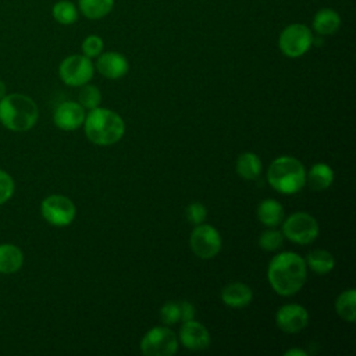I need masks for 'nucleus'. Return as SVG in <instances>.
Wrapping results in <instances>:
<instances>
[{"label":"nucleus","mask_w":356,"mask_h":356,"mask_svg":"<svg viewBox=\"0 0 356 356\" xmlns=\"http://www.w3.org/2000/svg\"><path fill=\"white\" fill-rule=\"evenodd\" d=\"M221 299L229 307H245L253 299V291L243 282H231L221 289Z\"/></svg>","instance_id":"obj_15"},{"label":"nucleus","mask_w":356,"mask_h":356,"mask_svg":"<svg viewBox=\"0 0 356 356\" xmlns=\"http://www.w3.org/2000/svg\"><path fill=\"white\" fill-rule=\"evenodd\" d=\"M40 213L49 224L56 227H67L74 221L76 207L67 196L50 195L42 200Z\"/></svg>","instance_id":"obj_9"},{"label":"nucleus","mask_w":356,"mask_h":356,"mask_svg":"<svg viewBox=\"0 0 356 356\" xmlns=\"http://www.w3.org/2000/svg\"><path fill=\"white\" fill-rule=\"evenodd\" d=\"M334 182V171L325 163H316L312 165L309 172H306V184L313 191L328 189Z\"/></svg>","instance_id":"obj_18"},{"label":"nucleus","mask_w":356,"mask_h":356,"mask_svg":"<svg viewBox=\"0 0 356 356\" xmlns=\"http://www.w3.org/2000/svg\"><path fill=\"white\" fill-rule=\"evenodd\" d=\"M103 47H104V43H103V39L97 35H89L83 39L82 44H81V49H82V54L89 57V58H95L97 57L102 51H103Z\"/></svg>","instance_id":"obj_27"},{"label":"nucleus","mask_w":356,"mask_h":356,"mask_svg":"<svg viewBox=\"0 0 356 356\" xmlns=\"http://www.w3.org/2000/svg\"><path fill=\"white\" fill-rule=\"evenodd\" d=\"M282 235L293 243L307 245L312 243L318 235L317 220L305 211H296L282 220Z\"/></svg>","instance_id":"obj_6"},{"label":"nucleus","mask_w":356,"mask_h":356,"mask_svg":"<svg viewBox=\"0 0 356 356\" xmlns=\"http://www.w3.org/2000/svg\"><path fill=\"white\" fill-rule=\"evenodd\" d=\"M6 92H7V86H6L4 81H1V79H0V99H1V97H4V96L7 95Z\"/></svg>","instance_id":"obj_33"},{"label":"nucleus","mask_w":356,"mask_h":356,"mask_svg":"<svg viewBox=\"0 0 356 356\" xmlns=\"http://www.w3.org/2000/svg\"><path fill=\"white\" fill-rule=\"evenodd\" d=\"M305 263H306V267H309L312 271L320 275L330 273L335 266L334 256L324 249H314L309 252L305 259Z\"/></svg>","instance_id":"obj_22"},{"label":"nucleus","mask_w":356,"mask_h":356,"mask_svg":"<svg viewBox=\"0 0 356 356\" xmlns=\"http://www.w3.org/2000/svg\"><path fill=\"white\" fill-rule=\"evenodd\" d=\"M185 214H186V220L191 224L199 225V224L204 222V220L207 217V210H206L204 204H202L200 202H193V203L188 204Z\"/></svg>","instance_id":"obj_28"},{"label":"nucleus","mask_w":356,"mask_h":356,"mask_svg":"<svg viewBox=\"0 0 356 356\" xmlns=\"http://www.w3.org/2000/svg\"><path fill=\"white\" fill-rule=\"evenodd\" d=\"M256 216L263 225L268 228H275L284 220V207L275 199H264L259 203L256 209Z\"/></svg>","instance_id":"obj_17"},{"label":"nucleus","mask_w":356,"mask_h":356,"mask_svg":"<svg viewBox=\"0 0 356 356\" xmlns=\"http://www.w3.org/2000/svg\"><path fill=\"white\" fill-rule=\"evenodd\" d=\"M307 277L305 259L295 252H282L274 256L267 267V280L275 293L291 296L300 291Z\"/></svg>","instance_id":"obj_1"},{"label":"nucleus","mask_w":356,"mask_h":356,"mask_svg":"<svg viewBox=\"0 0 356 356\" xmlns=\"http://www.w3.org/2000/svg\"><path fill=\"white\" fill-rule=\"evenodd\" d=\"M160 320L164 325H172L179 320V306L177 302H167L160 309Z\"/></svg>","instance_id":"obj_29"},{"label":"nucleus","mask_w":356,"mask_h":356,"mask_svg":"<svg viewBox=\"0 0 356 356\" xmlns=\"http://www.w3.org/2000/svg\"><path fill=\"white\" fill-rule=\"evenodd\" d=\"M267 181L277 192L293 195L306 185V170L298 159L281 156L268 165Z\"/></svg>","instance_id":"obj_4"},{"label":"nucleus","mask_w":356,"mask_h":356,"mask_svg":"<svg viewBox=\"0 0 356 356\" xmlns=\"http://www.w3.org/2000/svg\"><path fill=\"white\" fill-rule=\"evenodd\" d=\"M178 337L179 342L189 350H203L210 345V334L207 328L196 320L184 321Z\"/></svg>","instance_id":"obj_12"},{"label":"nucleus","mask_w":356,"mask_h":356,"mask_svg":"<svg viewBox=\"0 0 356 356\" xmlns=\"http://www.w3.org/2000/svg\"><path fill=\"white\" fill-rule=\"evenodd\" d=\"M285 356H307V353L303 349L299 348H293V349H288L285 352Z\"/></svg>","instance_id":"obj_32"},{"label":"nucleus","mask_w":356,"mask_h":356,"mask_svg":"<svg viewBox=\"0 0 356 356\" xmlns=\"http://www.w3.org/2000/svg\"><path fill=\"white\" fill-rule=\"evenodd\" d=\"M78 100L83 108L92 110V108L99 107V104L102 102V93L96 85L85 83V85H82L81 90H79Z\"/></svg>","instance_id":"obj_25"},{"label":"nucleus","mask_w":356,"mask_h":356,"mask_svg":"<svg viewBox=\"0 0 356 356\" xmlns=\"http://www.w3.org/2000/svg\"><path fill=\"white\" fill-rule=\"evenodd\" d=\"M307 321H309L307 310L303 306L296 303L284 305L275 313L277 327L286 334L299 332L307 325Z\"/></svg>","instance_id":"obj_11"},{"label":"nucleus","mask_w":356,"mask_h":356,"mask_svg":"<svg viewBox=\"0 0 356 356\" xmlns=\"http://www.w3.org/2000/svg\"><path fill=\"white\" fill-rule=\"evenodd\" d=\"M53 18L61 25H71L78 19V7L70 0H60L53 4Z\"/></svg>","instance_id":"obj_24"},{"label":"nucleus","mask_w":356,"mask_h":356,"mask_svg":"<svg viewBox=\"0 0 356 356\" xmlns=\"http://www.w3.org/2000/svg\"><path fill=\"white\" fill-rule=\"evenodd\" d=\"M236 172L241 178L253 181L261 172V160L252 152H243L236 159Z\"/></svg>","instance_id":"obj_20"},{"label":"nucleus","mask_w":356,"mask_h":356,"mask_svg":"<svg viewBox=\"0 0 356 356\" xmlns=\"http://www.w3.org/2000/svg\"><path fill=\"white\" fill-rule=\"evenodd\" d=\"M24 263V254L21 249L13 243L0 245V273L13 274L17 273Z\"/></svg>","instance_id":"obj_19"},{"label":"nucleus","mask_w":356,"mask_h":356,"mask_svg":"<svg viewBox=\"0 0 356 356\" xmlns=\"http://www.w3.org/2000/svg\"><path fill=\"white\" fill-rule=\"evenodd\" d=\"M314 43L312 29L300 22L286 25L278 36V47L281 53L289 58H298L309 51Z\"/></svg>","instance_id":"obj_5"},{"label":"nucleus","mask_w":356,"mask_h":356,"mask_svg":"<svg viewBox=\"0 0 356 356\" xmlns=\"http://www.w3.org/2000/svg\"><path fill=\"white\" fill-rule=\"evenodd\" d=\"M189 246L197 257L213 259L221 250V235L214 227L202 222L191 232Z\"/></svg>","instance_id":"obj_10"},{"label":"nucleus","mask_w":356,"mask_h":356,"mask_svg":"<svg viewBox=\"0 0 356 356\" xmlns=\"http://www.w3.org/2000/svg\"><path fill=\"white\" fill-rule=\"evenodd\" d=\"M341 26V17L339 14L330 7L320 8L312 21L313 31L320 36H330L334 35Z\"/></svg>","instance_id":"obj_16"},{"label":"nucleus","mask_w":356,"mask_h":356,"mask_svg":"<svg viewBox=\"0 0 356 356\" xmlns=\"http://www.w3.org/2000/svg\"><path fill=\"white\" fill-rule=\"evenodd\" d=\"M178 349V338L167 325L149 330L140 339V352L146 356H172Z\"/></svg>","instance_id":"obj_7"},{"label":"nucleus","mask_w":356,"mask_h":356,"mask_svg":"<svg viewBox=\"0 0 356 356\" xmlns=\"http://www.w3.org/2000/svg\"><path fill=\"white\" fill-rule=\"evenodd\" d=\"M114 8V0H78V11L88 19H102Z\"/></svg>","instance_id":"obj_21"},{"label":"nucleus","mask_w":356,"mask_h":356,"mask_svg":"<svg viewBox=\"0 0 356 356\" xmlns=\"http://www.w3.org/2000/svg\"><path fill=\"white\" fill-rule=\"evenodd\" d=\"M284 235L281 231L270 228L264 229L259 236V246L266 252H274L282 246Z\"/></svg>","instance_id":"obj_26"},{"label":"nucleus","mask_w":356,"mask_h":356,"mask_svg":"<svg viewBox=\"0 0 356 356\" xmlns=\"http://www.w3.org/2000/svg\"><path fill=\"white\" fill-rule=\"evenodd\" d=\"M85 115V108L79 103L63 102L56 107L53 121L63 131H74L83 124Z\"/></svg>","instance_id":"obj_13"},{"label":"nucleus","mask_w":356,"mask_h":356,"mask_svg":"<svg viewBox=\"0 0 356 356\" xmlns=\"http://www.w3.org/2000/svg\"><path fill=\"white\" fill-rule=\"evenodd\" d=\"M95 72L92 60L83 54H71L58 65V75L65 85L82 86L88 83Z\"/></svg>","instance_id":"obj_8"},{"label":"nucleus","mask_w":356,"mask_h":356,"mask_svg":"<svg viewBox=\"0 0 356 356\" xmlns=\"http://www.w3.org/2000/svg\"><path fill=\"white\" fill-rule=\"evenodd\" d=\"M179 306V320L188 321V320H193L195 317V306L189 302V300H181L178 302Z\"/></svg>","instance_id":"obj_31"},{"label":"nucleus","mask_w":356,"mask_h":356,"mask_svg":"<svg viewBox=\"0 0 356 356\" xmlns=\"http://www.w3.org/2000/svg\"><path fill=\"white\" fill-rule=\"evenodd\" d=\"M96 70L108 79H118L124 76L129 70V63L122 53L118 51H102L97 56Z\"/></svg>","instance_id":"obj_14"},{"label":"nucleus","mask_w":356,"mask_h":356,"mask_svg":"<svg viewBox=\"0 0 356 356\" xmlns=\"http://www.w3.org/2000/svg\"><path fill=\"white\" fill-rule=\"evenodd\" d=\"M335 310L342 320L353 323L356 317V291L350 288L341 292L335 300Z\"/></svg>","instance_id":"obj_23"},{"label":"nucleus","mask_w":356,"mask_h":356,"mask_svg":"<svg viewBox=\"0 0 356 356\" xmlns=\"http://www.w3.org/2000/svg\"><path fill=\"white\" fill-rule=\"evenodd\" d=\"M82 125L86 138L99 146L114 145L125 134V122L121 115L104 107L89 110Z\"/></svg>","instance_id":"obj_2"},{"label":"nucleus","mask_w":356,"mask_h":356,"mask_svg":"<svg viewBox=\"0 0 356 356\" xmlns=\"http://www.w3.org/2000/svg\"><path fill=\"white\" fill-rule=\"evenodd\" d=\"M38 117V106L26 95L11 93L0 99V122L10 131H28L36 124Z\"/></svg>","instance_id":"obj_3"},{"label":"nucleus","mask_w":356,"mask_h":356,"mask_svg":"<svg viewBox=\"0 0 356 356\" xmlns=\"http://www.w3.org/2000/svg\"><path fill=\"white\" fill-rule=\"evenodd\" d=\"M14 179L11 175L3 170H0V204L10 200L14 193Z\"/></svg>","instance_id":"obj_30"}]
</instances>
